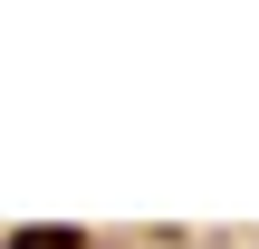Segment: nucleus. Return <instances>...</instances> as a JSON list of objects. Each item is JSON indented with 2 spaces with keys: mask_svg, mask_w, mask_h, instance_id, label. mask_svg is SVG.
Here are the masks:
<instances>
[{
  "mask_svg": "<svg viewBox=\"0 0 259 249\" xmlns=\"http://www.w3.org/2000/svg\"><path fill=\"white\" fill-rule=\"evenodd\" d=\"M10 249H87V240H77V230H19Z\"/></svg>",
  "mask_w": 259,
  "mask_h": 249,
  "instance_id": "nucleus-1",
  "label": "nucleus"
}]
</instances>
